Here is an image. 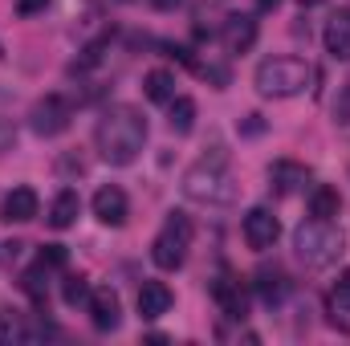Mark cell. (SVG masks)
<instances>
[{
    "label": "cell",
    "instance_id": "obj_1",
    "mask_svg": "<svg viewBox=\"0 0 350 346\" xmlns=\"http://www.w3.org/2000/svg\"><path fill=\"white\" fill-rule=\"evenodd\" d=\"M143 143H147V118L135 106L102 110V118L94 127V147L110 168H131L143 155Z\"/></svg>",
    "mask_w": 350,
    "mask_h": 346
},
{
    "label": "cell",
    "instance_id": "obj_2",
    "mask_svg": "<svg viewBox=\"0 0 350 346\" xmlns=\"http://www.w3.org/2000/svg\"><path fill=\"white\" fill-rule=\"evenodd\" d=\"M183 196L196 204H208V208H228V204H237V179L220 155H212L183 172Z\"/></svg>",
    "mask_w": 350,
    "mask_h": 346
},
{
    "label": "cell",
    "instance_id": "obj_3",
    "mask_svg": "<svg viewBox=\"0 0 350 346\" xmlns=\"http://www.w3.org/2000/svg\"><path fill=\"white\" fill-rule=\"evenodd\" d=\"M253 86L261 98H297L310 86V66L297 57H265L253 74Z\"/></svg>",
    "mask_w": 350,
    "mask_h": 346
},
{
    "label": "cell",
    "instance_id": "obj_4",
    "mask_svg": "<svg viewBox=\"0 0 350 346\" xmlns=\"http://www.w3.org/2000/svg\"><path fill=\"white\" fill-rule=\"evenodd\" d=\"M293 245H297V257L306 261L310 269H326L330 261H338L347 237L334 220H306L297 232H293Z\"/></svg>",
    "mask_w": 350,
    "mask_h": 346
},
{
    "label": "cell",
    "instance_id": "obj_5",
    "mask_svg": "<svg viewBox=\"0 0 350 346\" xmlns=\"http://www.w3.org/2000/svg\"><path fill=\"white\" fill-rule=\"evenodd\" d=\"M191 220L183 212H172L167 224L159 228V237L151 241V261L163 269V273H175L183 261H187V249H191Z\"/></svg>",
    "mask_w": 350,
    "mask_h": 346
},
{
    "label": "cell",
    "instance_id": "obj_6",
    "mask_svg": "<svg viewBox=\"0 0 350 346\" xmlns=\"http://www.w3.org/2000/svg\"><path fill=\"white\" fill-rule=\"evenodd\" d=\"M70 122H74V106H70V98H62V94H45V98H37L33 110H29V127H33V135H41V139H53V135L70 131Z\"/></svg>",
    "mask_w": 350,
    "mask_h": 346
},
{
    "label": "cell",
    "instance_id": "obj_7",
    "mask_svg": "<svg viewBox=\"0 0 350 346\" xmlns=\"http://www.w3.org/2000/svg\"><path fill=\"white\" fill-rule=\"evenodd\" d=\"M53 334L49 322H29V314H16V310H0V343H33V338H45Z\"/></svg>",
    "mask_w": 350,
    "mask_h": 346
},
{
    "label": "cell",
    "instance_id": "obj_8",
    "mask_svg": "<svg viewBox=\"0 0 350 346\" xmlns=\"http://www.w3.org/2000/svg\"><path fill=\"white\" fill-rule=\"evenodd\" d=\"M277 237H281V224H277V216L269 212V208H249V216H245V241H249V249H273L277 245Z\"/></svg>",
    "mask_w": 350,
    "mask_h": 346
},
{
    "label": "cell",
    "instance_id": "obj_9",
    "mask_svg": "<svg viewBox=\"0 0 350 346\" xmlns=\"http://www.w3.org/2000/svg\"><path fill=\"white\" fill-rule=\"evenodd\" d=\"M94 216H98L106 228H122L126 216H131L126 191H122V187H98V191H94Z\"/></svg>",
    "mask_w": 350,
    "mask_h": 346
},
{
    "label": "cell",
    "instance_id": "obj_10",
    "mask_svg": "<svg viewBox=\"0 0 350 346\" xmlns=\"http://www.w3.org/2000/svg\"><path fill=\"white\" fill-rule=\"evenodd\" d=\"M90 322H94V330H118V322H122V302H118V293L114 289H90Z\"/></svg>",
    "mask_w": 350,
    "mask_h": 346
},
{
    "label": "cell",
    "instance_id": "obj_11",
    "mask_svg": "<svg viewBox=\"0 0 350 346\" xmlns=\"http://www.w3.org/2000/svg\"><path fill=\"white\" fill-rule=\"evenodd\" d=\"M37 208H41V200H37L33 187H12L4 196V204H0V220L4 224H25V220L37 216Z\"/></svg>",
    "mask_w": 350,
    "mask_h": 346
},
{
    "label": "cell",
    "instance_id": "obj_12",
    "mask_svg": "<svg viewBox=\"0 0 350 346\" xmlns=\"http://www.w3.org/2000/svg\"><path fill=\"white\" fill-rule=\"evenodd\" d=\"M224 45H228V53H249L257 45V21L245 12L224 16Z\"/></svg>",
    "mask_w": 350,
    "mask_h": 346
},
{
    "label": "cell",
    "instance_id": "obj_13",
    "mask_svg": "<svg viewBox=\"0 0 350 346\" xmlns=\"http://www.w3.org/2000/svg\"><path fill=\"white\" fill-rule=\"evenodd\" d=\"M212 293H216V302H220V310L232 318V322H245V314H249V297H245V289H241V281L237 277H220L216 285H212Z\"/></svg>",
    "mask_w": 350,
    "mask_h": 346
},
{
    "label": "cell",
    "instance_id": "obj_14",
    "mask_svg": "<svg viewBox=\"0 0 350 346\" xmlns=\"http://www.w3.org/2000/svg\"><path fill=\"white\" fill-rule=\"evenodd\" d=\"M322 41H326V53H330V57L350 62V8H338V12L326 21Z\"/></svg>",
    "mask_w": 350,
    "mask_h": 346
},
{
    "label": "cell",
    "instance_id": "obj_15",
    "mask_svg": "<svg viewBox=\"0 0 350 346\" xmlns=\"http://www.w3.org/2000/svg\"><path fill=\"white\" fill-rule=\"evenodd\" d=\"M269 183H273L281 196H293V191H301V187L310 183V168H301V163H293V159H277V163L269 168Z\"/></svg>",
    "mask_w": 350,
    "mask_h": 346
},
{
    "label": "cell",
    "instance_id": "obj_16",
    "mask_svg": "<svg viewBox=\"0 0 350 346\" xmlns=\"http://www.w3.org/2000/svg\"><path fill=\"white\" fill-rule=\"evenodd\" d=\"M172 310V289L163 285V281H143V289H139V314L147 318V322H155V318H163Z\"/></svg>",
    "mask_w": 350,
    "mask_h": 346
},
{
    "label": "cell",
    "instance_id": "obj_17",
    "mask_svg": "<svg viewBox=\"0 0 350 346\" xmlns=\"http://www.w3.org/2000/svg\"><path fill=\"white\" fill-rule=\"evenodd\" d=\"M338 212H342L338 191H334L330 183H318V187L310 191V216H314V220H334Z\"/></svg>",
    "mask_w": 350,
    "mask_h": 346
},
{
    "label": "cell",
    "instance_id": "obj_18",
    "mask_svg": "<svg viewBox=\"0 0 350 346\" xmlns=\"http://www.w3.org/2000/svg\"><path fill=\"white\" fill-rule=\"evenodd\" d=\"M78 212H82V200H78V191H57V200H53V208H49V224L53 228H70L74 220H78Z\"/></svg>",
    "mask_w": 350,
    "mask_h": 346
},
{
    "label": "cell",
    "instance_id": "obj_19",
    "mask_svg": "<svg viewBox=\"0 0 350 346\" xmlns=\"http://www.w3.org/2000/svg\"><path fill=\"white\" fill-rule=\"evenodd\" d=\"M257 293H261V302L265 306H281V297H285V273L281 269H257Z\"/></svg>",
    "mask_w": 350,
    "mask_h": 346
},
{
    "label": "cell",
    "instance_id": "obj_20",
    "mask_svg": "<svg viewBox=\"0 0 350 346\" xmlns=\"http://www.w3.org/2000/svg\"><path fill=\"white\" fill-rule=\"evenodd\" d=\"M167 122H172L175 135H187L196 127V102L183 98V94H175L172 102H167Z\"/></svg>",
    "mask_w": 350,
    "mask_h": 346
},
{
    "label": "cell",
    "instance_id": "obj_21",
    "mask_svg": "<svg viewBox=\"0 0 350 346\" xmlns=\"http://www.w3.org/2000/svg\"><path fill=\"white\" fill-rule=\"evenodd\" d=\"M143 90H147L151 102H172L175 98V74L172 70H151V74L143 78Z\"/></svg>",
    "mask_w": 350,
    "mask_h": 346
},
{
    "label": "cell",
    "instance_id": "obj_22",
    "mask_svg": "<svg viewBox=\"0 0 350 346\" xmlns=\"http://www.w3.org/2000/svg\"><path fill=\"white\" fill-rule=\"evenodd\" d=\"M49 273H53V269H45V265L37 261V265H33V269H29V273L21 277L25 293H29V297H33L37 306H45V285H49Z\"/></svg>",
    "mask_w": 350,
    "mask_h": 346
},
{
    "label": "cell",
    "instance_id": "obj_23",
    "mask_svg": "<svg viewBox=\"0 0 350 346\" xmlns=\"http://www.w3.org/2000/svg\"><path fill=\"white\" fill-rule=\"evenodd\" d=\"M62 302H66V306H82V302H90V281L82 277V273L62 281Z\"/></svg>",
    "mask_w": 350,
    "mask_h": 346
},
{
    "label": "cell",
    "instance_id": "obj_24",
    "mask_svg": "<svg viewBox=\"0 0 350 346\" xmlns=\"http://www.w3.org/2000/svg\"><path fill=\"white\" fill-rule=\"evenodd\" d=\"M41 265H45V269H66V261H70V253H66V245H45V249H41Z\"/></svg>",
    "mask_w": 350,
    "mask_h": 346
},
{
    "label": "cell",
    "instance_id": "obj_25",
    "mask_svg": "<svg viewBox=\"0 0 350 346\" xmlns=\"http://www.w3.org/2000/svg\"><path fill=\"white\" fill-rule=\"evenodd\" d=\"M334 306L338 310H350V269L338 277V285H334Z\"/></svg>",
    "mask_w": 350,
    "mask_h": 346
},
{
    "label": "cell",
    "instance_id": "obj_26",
    "mask_svg": "<svg viewBox=\"0 0 350 346\" xmlns=\"http://www.w3.org/2000/svg\"><path fill=\"white\" fill-rule=\"evenodd\" d=\"M45 4L49 0H16V12L21 16H37V12H45Z\"/></svg>",
    "mask_w": 350,
    "mask_h": 346
},
{
    "label": "cell",
    "instance_id": "obj_27",
    "mask_svg": "<svg viewBox=\"0 0 350 346\" xmlns=\"http://www.w3.org/2000/svg\"><path fill=\"white\" fill-rule=\"evenodd\" d=\"M21 249H25L21 241H8V245H4V261H16L21 257Z\"/></svg>",
    "mask_w": 350,
    "mask_h": 346
},
{
    "label": "cell",
    "instance_id": "obj_28",
    "mask_svg": "<svg viewBox=\"0 0 350 346\" xmlns=\"http://www.w3.org/2000/svg\"><path fill=\"white\" fill-rule=\"evenodd\" d=\"M183 0H151V8H159V12H175Z\"/></svg>",
    "mask_w": 350,
    "mask_h": 346
},
{
    "label": "cell",
    "instance_id": "obj_29",
    "mask_svg": "<svg viewBox=\"0 0 350 346\" xmlns=\"http://www.w3.org/2000/svg\"><path fill=\"white\" fill-rule=\"evenodd\" d=\"M277 4H281V0H257V12H273Z\"/></svg>",
    "mask_w": 350,
    "mask_h": 346
},
{
    "label": "cell",
    "instance_id": "obj_30",
    "mask_svg": "<svg viewBox=\"0 0 350 346\" xmlns=\"http://www.w3.org/2000/svg\"><path fill=\"white\" fill-rule=\"evenodd\" d=\"M297 4H301V8H314V4H322V0H297Z\"/></svg>",
    "mask_w": 350,
    "mask_h": 346
},
{
    "label": "cell",
    "instance_id": "obj_31",
    "mask_svg": "<svg viewBox=\"0 0 350 346\" xmlns=\"http://www.w3.org/2000/svg\"><path fill=\"white\" fill-rule=\"evenodd\" d=\"M4 57H8V53H4V45H0V62H4Z\"/></svg>",
    "mask_w": 350,
    "mask_h": 346
}]
</instances>
